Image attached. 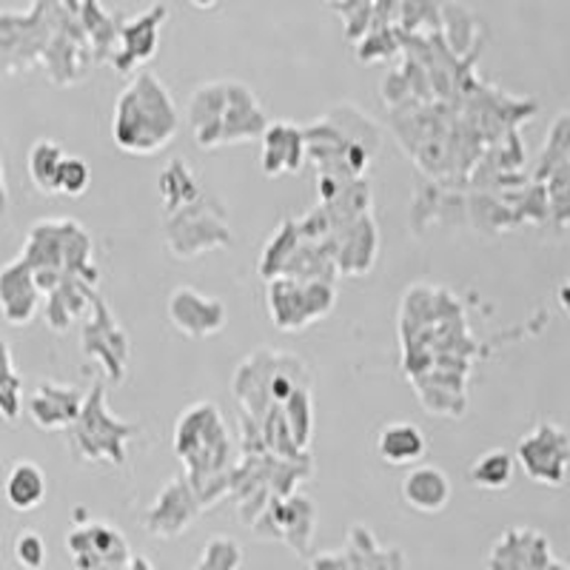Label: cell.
<instances>
[{
    "label": "cell",
    "instance_id": "1",
    "mask_svg": "<svg viewBox=\"0 0 570 570\" xmlns=\"http://www.w3.org/2000/svg\"><path fill=\"white\" fill-rule=\"evenodd\" d=\"M519 456H522L525 471L531 473L533 480L557 485V482H562L568 442H564V434H559L557 428L542 425L537 434L525 436V442L519 445Z\"/></svg>",
    "mask_w": 570,
    "mask_h": 570
},
{
    "label": "cell",
    "instance_id": "2",
    "mask_svg": "<svg viewBox=\"0 0 570 570\" xmlns=\"http://www.w3.org/2000/svg\"><path fill=\"white\" fill-rule=\"evenodd\" d=\"M0 312L12 325H27L38 312V283L23 257L0 272Z\"/></svg>",
    "mask_w": 570,
    "mask_h": 570
},
{
    "label": "cell",
    "instance_id": "3",
    "mask_svg": "<svg viewBox=\"0 0 570 570\" xmlns=\"http://www.w3.org/2000/svg\"><path fill=\"white\" fill-rule=\"evenodd\" d=\"M402 499L420 513H440L451 502V480L442 468L414 465L402 480Z\"/></svg>",
    "mask_w": 570,
    "mask_h": 570
},
{
    "label": "cell",
    "instance_id": "4",
    "mask_svg": "<svg viewBox=\"0 0 570 570\" xmlns=\"http://www.w3.org/2000/svg\"><path fill=\"white\" fill-rule=\"evenodd\" d=\"M428 451L425 431L414 422H391L376 436V454L389 465H416Z\"/></svg>",
    "mask_w": 570,
    "mask_h": 570
},
{
    "label": "cell",
    "instance_id": "5",
    "mask_svg": "<svg viewBox=\"0 0 570 570\" xmlns=\"http://www.w3.org/2000/svg\"><path fill=\"white\" fill-rule=\"evenodd\" d=\"M46 491H49V482H46V473L38 462L18 460L9 468L7 482H3V497H7L12 511H38V508L43 505Z\"/></svg>",
    "mask_w": 570,
    "mask_h": 570
},
{
    "label": "cell",
    "instance_id": "6",
    "mask_svg": "<svg viewBox=\"0 0 570 570\" xmlns=\"http://www.w3.org/2000/svg\"><path fill=\"white\" fill-rule=\"evenodd\" d=\"M78 391L55 389V385H40L38 394L29 402L35 422L40 428H66L78 420Z\"/></svg>",
    "mask_w": 570,
    "mask_h": 570
},
{
    "label": "cell",
    "instance_id": "7",
    "mask_svg": "<svg viewBox=\"0 0 570 570\" xmlns=\"http://www.w3.org/2000/svg\"><path fill=\"white\" fill-rule=\"evenodd\" d=\"M66 151L55 140H38L29 149V177L38 186V191H43V195H55L58 191V175Z\"/></svg>",
    "mask_w": 570,
    "mask_h": 570
},
{
    "label": "cell",
    "instance_id": "8",
    "mask_svg": "<svg viewBox=\"0 0 570 570\" xmlns=\"http://www.w3.org/2000/svg\"><path fill=\"white\" fill-rule=\"evenodd\" d=\"M513 476V456L502 448H493L473 460L471 465V482L476 488H485V491H502V488L511 485Z\"/></svg>",
    "mask_w": 570,
    "mask_h": 570
},
{
    "label": "cell",
    "instance_id": "9",
    "mask_svg": "<svg viewBox=\"0 0 570 570\" xmlns=\"http://www.w3.org/2000/svg\"><path fill=\"white\" fill-rule=\"evenodd\" d=\"M12 553L14 562L23 570H43L46 557H49L43 537H40L38 531H20L18 539H14Z\"/></svg>",
    "mask_w": 570,
    "mask_h": 570
},
{
    "label": "cell",
    "instance_id": "10",
    "mask_svg": "<svg viewBox=\"0 0 570 570\" xmlns=\"http://www.w3.org/2000/svg\"><path fill=\"white\" fill-rule=\"evenodd\" d=\"M89 180H91V175H89V166H86V160L66 155L63 166H60V175H58L60 195H69V197L83 195L86 186H89Z\"/></svg>",
    "mask_w": 570,
    "mask_h": 570
},
{
    "label": "cell",
    "instance_id": "11",
    "mask_svg": "<svg viewBox=\"0 0 570 570\" xmlns=\"http://www.w3.org/2000/svg\"><path fill=\"white\" fill-rule=\"evenodd\" d=\"M0 409L7 411L9 420L18 414V376L12 374L7 343H0Z\"/></svg>",
    "mask_w": 570,
    "mask_h": 570
},
{
    "label": "cell",
    "instance_id": "12",
    "mask_svg": "<svg viewBox=\"0 0 570 570\" xmlns=\"http://www.w3.org/2000/svg\"><path fill=\"white\" fill-rule=\"evenodd\" d=\"M7 203H9V195H7V177H3V160H0V217L7 214Z\"/></svg>",
    "mask_w": 570,
    "mask_h": 570
},
{
    "label": "cell",
    "instance_id": "13",
    "mask_svg": "<svg viewBox=\"0 0 570 570\" xmlns=\"http://www.w3.org/2000/svg\"><path fill=\"white\" fill-rule=\"evenodd\" d=\"M126 570H151V568H149V562H146V559H131L129 568H126Z\"/></svg>",
    "mask_w": 570,
    "mask_h": 570
},
{
    "label": "cell",
    "instance_id": "14",
    "mask_svg": "<svg viewBox=\"0 0 570 570\" xmlns=\"http://www.w3.org/2000/svg\"><path fill=\"white\" fill-rule=\"evenodd\" d=\"M195 3H197V7H212L214 0H195Z\"/></svg>",
    "mask_w": 570,
    "mask_h": 570
}]
</instances>
